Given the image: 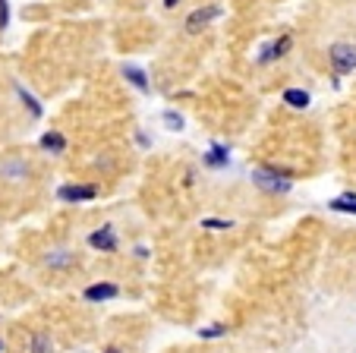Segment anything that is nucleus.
Segmentation results:
<instances>
[{"mask_svg": "<svg viewBox=\"0 0 356 353\" xmlns=\"http://www.w3.org/2000/svg\"><path fill=\"white\" fill-rule=\"evenodd\" d=\"M202 338H221V334H227V325H209V328H202Z\"/></svg>", "mask_w": 356, "mask_h": 353, "instance_id": "20", "label": "nucleus"}, {"mask_svg": "<svg viewBox=\"0 0 356 353\" xmlns=\"http://www.w3.org/2000/svg\"><path fill=\"white\" fill-rule=\"evenodd\" d=\"M88 246L92 249H101V253H114L117 249V230L111 224L98 227V230L88 233Z\"/></svg>", "mask_w": 356, "mask_h": 353, "instance_id": "6", "label": "nucleus"}, {"mask_svg": "<svg viewBox=\"0 0 356 353\" xmlns=\"http://www.w3.org/2000/svg\"><path fill=\"white\" fill-rule=\"evenodd\" d=\"M161 120H164V127H168L170 133H180V130L186 127V120H183V113H180V111H174V107H168V111L161 113Z\"/></svg>", "mask_w": 356, "mask_h": 353, "instance_id": "15", "label": "nucleus"}, {"mask_svg": "<svg viewBox=\"0 0 356 353\" xmlns=\"http://www.w3.org/2000/svg\"><path fill=\"white\" fill-rule=\"evenodd\" d=\"M331 208H334V212L356 214V193H341L337 199H331Z\"/></svg>", "mask_w": 356, "mask_h": 353, "instance_id": "14", "label": "nucleus"}, {"mask_svg": "<svg viewBox=\"0 0 356 353\" xmlns=\"http://www.w3.org/2000/svg\"><path fill=\"white\" fill-rule=\"evenodd\" d=\"M38 146L44 148V152H51V155H63L67 152V136L57 133V130H51V133H44L38 139Z\"/></svg>", "mask_w": 356, "mask_h": 353, "instance_id": "12", "label": "nucleus"}, {"mask_svg": "<svg viewBox=\"0 0 356 353\" xmlns=\"http://www.w3.org/2000/svg\"><path fill=\"white\" fill-rule=\"evenodd\" d=\"M57 199L60 202H92V199H98V189H95L92 183H63V187L57 189Z\"/></svg>", "mask_w": 356, "mask_h": 353, "instance_id": "5", "label": "nucleus"}, {"mask_svg": "<svg viewBox=\"0 0 356 353\" xmlns=\"http://www.w3.org/2000/svg\"><path fill=\"white\" fill-rule=\"evenodd\" d=\"M224 16V10L218 7V3H209V7H199V10H193V13L186 16V32L189 35H195V32H202L205 26H211L215 19H221Z\"/></svg>", "mask_w": 356, "mask_h": 353, "instance_id": "4", "label": "nucleus"}, {"mask_svg": "<svg viewBox=\"0 0 356 353\" xmlns=\"http://www.w3.org/2000/svg\"><path fill=\"white\" fill-rule=\"evenodd\" d=\"M117 293H120V287L117 284H92V287H86V297L88 303H104V300H114Z\"/></svg>", "mask_w": 356, "mask_h": 353, "instance_id": "9", "label": "nucleus"}, {"mask_svg": "<svg viewBox=\"0 0 356 353\" xmlns=\"http://www.w3.org/2000/svg\"><path fill=\"white\" fill-rule=\"evenodd\" d=\"M290 47H293V38H290V35H277V38L265 41V45L259 47L256 63H259V67H268V63H275V61H281V57H287Z\"/></svg>", "mask_w": 356, "mask_h": 353, "instance_id": "3", "label": "nucleus"}, {"mask_svg": "<svg viewBox=\"0 0 356 353\" xmlns=\"http://www.w3.org/2000/svg\"><path fill=\"white\" fill-rule=\"evenodd\" d=\"M108 353H123V350H108Z\"/></svg>", "mask_w": 356, "mask_h": 353, "instance_id": "24", "label": "nucleus"}, {"mask_svg": "<svg viewBox=\"0 0 356 353\" xmlns=\"http://www.w3.org/2000/svg\"><path fill=\"white\" fill-rule=\"evenodd\" d=\"M177 3H180V0H164V7L168 10H177Z\"/></svg>", "mask_w": 356, "mask_h": 353, "instance_id": "22", "label": "nucleus"}, {"mask_svg": "<svg viewBox=\"0 0 356 353\" xmlns=\"http://www.w3.org/2000/svg\"><path fill=\"white\" fill-rule=\"evenodd\" d=\"M13 88H16V95H19L22 104L29 107V113H32V120H41V117H44V107H41V101L35 98V95L29 92V88L22 86V82H13Z\"/></svg>", "mask_w": 356, "mask_h": 353, "instance_id": "10", "label": "nucleus"}, {"mask_svg": "<svg viewBox=\"0 0 356 353\" xmlns=\"http://www.w3.org/2000/svg\"><path fill=\"white\" fill-rule=\"evenodd\" d=\"M0 353H3V340H0Z\"/></svg>", "mask_w": 356, "mask_h": 353, "instance_id": "23", "label": "nucleus"}, {"mask_svg": "<svg viewBox=\"0 0 356 353\" xmlns=\"http://www.w3.org/2000/svg\"><path fill=\"white\" fill-rule=\"evenodd\" d=\"M284 104L287 107H293V111H306L309 107V101H312V95L306 92V88H284Z\"/></svg>", "mask_w": 356, "mask_h": 353, "instance_id": "11", "label": "nucleus"}, {"mask_svg": "<svg viewBox=\"0 0 356 353\" xmlns=\"http://www.w3.org/2000/svg\"><path fill=\"white\" fill-rule=\"evenodd\" d=\"M136 142H139V146H142V148H148V146H152V142H148V136H145V133H142V130H139V133H136Z\"/></svg>", "mask_w": 356, "mask_h": 353, "instance_id": "21", "label": "nucleus"}, {"mask_svg": "<svg viewBox=\"0 0 356 353\" xmlns=\"http://www.w3.org/2000/svg\"><path fill=\"white\" fill-rule=\"evenodd\" d=\"M32 353H51V338L47 334H35L32 338Z\"/></svg>", "mask_w": 356, "mask_h": 353, "instance_id": "16", "label": "nucleus"}, {"mask_svg": "<svg viewBox=\"0 0 356 353\" xmlns=\"http://www.w3.org/2000/svg\"><path fill=\"white\" fill-rule=\"evenodd\" d=\"M10 29V0H0V32Z\"/></svg>", "mask_w": 356, "mask_h": 353, "instance_id": "19", "label": "nucleus"}, {"mask_svg": "<svg viewBox=\"0 0 356 353\" xmlns=\"http://www.w3.org/2000/svg\"><path fill=\"white\" fill-rule=\"evenodd\" d=\"M26 173H29V167H26V161H19V158L0 164V177H7V180H22Z\"/></svg>", "mask_w": 356, "mask_h": 353, "instance_id": "13", "label": "nucleus"}, {"mask_svg": "<svg viewBox=\"0 0 356 353\" xmlns=\"http://www.w3.org/2000/svg\"><path fill=\"white\" fill-rule=\"evenodd\" d=\"M328 63L337 76H347L356 70V47L347 45V41H337V45L328 47Z\"/></svg>", "mask_w": 356, "mask_h": 353, "instance_id": "2", "label": "nucleus"}, {"mask_svg": "<svg viewBox=\"0 0 356 353\" xmlns=\"http://www.w3.org/2000/svg\"><path fill=\"white\" fill-rule=\"evenodd\" d=\"M202 227H209V230H230L234 221H224V218H202Z\"/></svg>", "mask_w": 356, "mask_h": 353, "instance_id": "17", "label": "nucleus"}, {"mask_svg": "<svg viewBox=\"0 0 356 353\" xmlns=\"http://www.w3.org/2000/svg\"><path fill=\"white\" fill-rule=\"evenodd\" d=\"M202 164L211 167V171H224V167L230 164V148L224 146V142H211L209 152L202 155Z\"/></svg>", "mask_w": 356, "mask_h": 353, "instance_id": "7", "label": "nucleus"}, {"mask_svg": "<svg viewBox=\"0 0 356 353\" xmlns=\"http://www.w3.org/2000/svg\"><path fill=\"white\" fill-rule=\"evenodd\" d=\"M123 76H127V82L136 88V92H142V95L152 92V82H148V73H145L142 67H136V63H127V67H123Z\"/></svg>", "mask_w": 356, "mask_h": 353, "instance_id": "8", "label": "nucleus"}, {"mask_svg": "<svg viewBox=\"0 0 356 353\" xmlns=\"http://www.w3.org/2000/svg\"><path fill=\"white\" fill-rule=\"evenodd\" d=\"M70 262H73V256L63 253V249H60V253H51V256H47V265H51V268H63V265H70Z\"/></svg>", "mask_w": 356, "mask_h": 353, "instance_id": "18", "label": "nucleus"}, {"mask_svg": "<svg viewBox=\"0 0 356 353\" xmlns=\"http://www.w3.org/2000/svg\"><path fill=\"white\" fill-rule=\"evenodd\" d=\"M252 183H256L262 193H271V196H284L293 189L290 173L277 171V167H256V171H252Z\"/></svg>", "mask_w": 356, "mask_h": 353, "instance_id": "1", "label": "nucleus"}]
</instances>
